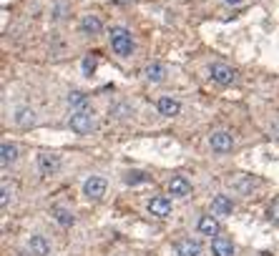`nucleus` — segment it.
I'll return each mask as SVG.
<instances>
[{
    "instance_id": "obj_18",
    "label": "nucleus",
    "mask_w": 279,
    "mask_h": 256,
    "mask_svg": "<svg viewBox=\"0 0 279 256\" xmlns=\"http://www.w3.org/2000/svg\"><path fill=\"white\" fill-rule=\"evenodd\" d=\"M13 121H16V126L28 128V126H33V123H36V111H33V108H28V106H23V108H18V111H16Z\"/></svg>"
},
{
    "instance_id": "obj_15",
    "label": "nucleus",
    "mask_w": 279,
    "mask_h": 256,
    "mask_svg": "<svg viewBox=\"0 0 279 256\" xmlns=\"http://www.w3.org/2000/svg\"><path fill=\"white\" fill-rule=\"evenodd\" d=\"M176 256H201V243L196 238H181L176 241Z\"/></svg>"
},
{
    "instance_id": "obj_7",
    "label": "nucleus",
    "mask_w": 279,
    "mask_h": 256,
    "mask_svg": "<svg viewBox=\"0 0 279 256\" xmlns=\"http://www.w3.org/2000/svg\"><path fill=\"white\" fill-rule=\"evenodd\" d=\"M58 168H61V156H56V153H41L38 156V171H41V176L51 178V176L58 173Z\"/></svg>"
},
{
    "instance_id": "obj_21",
    "label": "nucleus",
    "mask_w": 279,
    "mask_h": 256,
    "mask_svg": "<svg viewBox=\"0 0 279 256\" xmlns=\"http://www.w3.org/2000/svg\"><path fill=\"white\" fill-rule=\"evenodd\" d=\"M149 176L144 173V171H128L126 176H123V181L128 183V186H138V183H144Z\"/></svg>"
},
{
    "instance_id": "obj_8",
    "label": "nucleus",
    "mask_w": 279,
    "mask_h": 256,
    "mask_svg": "<svg viewBox=\"0 0 279 256\" xmlns=\"http://www.w3.org/2000/svg\"><path fill=\"white\" fill-rule=\"evenodd\" d=\"M149 213L151 216H156V218H166V216H171V198L169 196H154V198H149Z\"/></svg>"
},
{
    "instance_id": "obj_10",
    "label": "nucleus",
    "mask_w": 279,
    "mask_h": 256,
    "mask_svg": "<svg viewBox=\"0 0 279 256\" xmlns=\"http://www.w3.org/2000/svg\"><path fill=\"white\" fill-rule=\"evenodd\" d=\"M196 228H199V233H201V236H219V231H221V226H219V218H216V216H211V213H206V216H199V221H196Z\"/></svg>"
},
{
    "instance_id": "obj_1",
    "label": "nucleus",
    "mask_w": 279,
    "mask_h": 256,
    "mask_svg": "<svg viewBox=\"0 0 279 256\" xmlns=\"http://www.w3.org/2000/svg\"><path fill=\"white\" fill-rule=\"evenodd\" d=\"M108 43H111V48H113L121 58H128V56L133 53V38H131V33H128L123 26H113V28L108 31Z\"/></svg>"
},
{
    "instance_id": "obj_17",
    "label": "nucleus",
    "mask_w": 279,
    "mask_h": 256,
    "mask_svg": "<svg viewBox=\"0 0 279 256\" xmlns=\"http://www.w3.org/2000/svg\"><path fill=\"white\" fill-rule=\"evenodd\" d=\"M16 161H18V146L11 141H3L0 143V163H3V168H8Z\"/></svg>"
},
{
    "instance_id": "obj_26",
    "label": "nucleus",
    "mask_w": 279,
    "mask_h": 256,
    "mask_svg": "<svg viewBox=\"0 0 279 256\" xmlns=\"http://www.w3.org/2000/svg\"><path fill=\"white\" fill-rule=\"evenodd\" d=\"M269 216H271V221H274V223H279V198L269 206Z\"/></svg>"
},
{
    "instance_id": "obj_16",
    "label": "nucleus",
    "mask_w": 279,
    "mask_h": 256,
    "mask_svg": "<svg viewBox=\"0 0 279 256\" xmlns=\"http://www.w3.org/2000/svg\"><path fill=\"white\" fill-rule=\"evenodd\" d=\"M211 251H214V256H234V243L226 236H214L211 238Z\"/></svg>"
},
{
    "instance_id": "obj_22",
    "label": "nucleus",
    "mask_w": 279,
    "mask_h": 256,
    "mask_svg": "<svg viewBox=\"0 0 279 256\" xmlns=\"http://www.w3.org/2000/svg\"><path fill=\"white\" fill-rule=\"evenodd\" d=\"M0 193H3V196H0V206L8 208V203H11V198H13V188L8 186V181H3V186H0Z\"/></svg>"
},
{
    "instance_id": "obj_3",
    "label": "nucleus",
    "mask_w": 279,
    "mask_h": 256,
    "mask_svg": "<svg viewBox=\"0 0 279 256\" xmlns=\"http://www.w3.org/2000/svg\"><path fill=\"white\" fill-rule=\"evenodd\" d=\"M106 188H108V181H106L103 176H91V178L83 181V196H86V198L98 201V198H103Z\"/></svg>"
},
{
    "instance_id": "obj_4",
    "label": "nucleus",
    "mask_w": 279,
    "mask_h": 256,
    "mask_svg": "<svg viewBox=\"0 0 279 256\" xmlns=\"http://www.w3.org/2000/svg\"><path fill=\"white\" fill-rule=\"evenodd\" d=\"M209 146L214 153H229L234 148V136L229 131H214L209 136Z\"/></svg>"
},
{
    "instance_id": "obj_9",
    "label": "nucleus",
    "mask_w": 279,
    "mask_h": 256,
    "mask_svg": "<svg viewBox=\"0 0 279 256\" xmlns=\"http://www.w3.org/2000/svg\"><path fill=\"white\" fill-rule=\"evenodd\" d=\"M156 108H159V113L166 116V118H174V116L181 113V103H179L174 96H161V98L156 101Z\"/></svg>"
},
{
    "instance_id": "obj_25",
    "label": "nucleus",
    "mask_w": 279,
    "mask_h": 256,
    "mask_svg": "<svg viewBox=\"0 0 279 256\" xmlns=\"http://www.w3.org/2000/svg\"><path fill=\"white\" fill-rule=\"evenodd\" d=\"M234 186H236L239 191H251V186H254V181H249V178H244V176H239V178H234Z\"/></svg>"
},
{
    "instance_id": "obj_14",
    "label": "nucleus",
    "mask_w": 279,
    "mask_h": 256,
    "mask_svg": "<svg viewBox=\"0 0 279 256\" xmlns=\"http://www.w3.org/2000/svg\"><path fill=\"white\" fill-rule=\"evenodd\" d=\"M51 216H53V218H56V223H58V226H63V228H71V226L76 223L73 211H71V208H66V206H51Z\"/></svg>"
},
{
    "instance_id": "obj_2",
    "label": "nucleus",
    "mask_w": 279,
    "mask_h": 256,
    "mask_svg": "<svg viewBox=\"0 0 279 256\" xmlns=\"http://www.w3.org/2000/svg\"><path fill=\"white\" fill-rule=\"evenodd\" d=\"M68 126L71 131H76L78 136H86L96 128V116L91 108H83V111H73V116L68 118Z\"/></svg>"
},
{
    "instance_id": "obj_5",
    "label": "nucleus",
    "mask_w": 279,
    "mask_h": 256,
    "mask_svg": "<svg viewBox=\"0 0 279 256\" xmlns=\"http://www.w3.org/2000/svg\"><path fill=\"white\" fill-rule=\"evenodd\" d=\"M26 246H28L31 256H51V251H53L48 236H43V233H31L28 241H26Z\"/></svg>"
},
{
    "instance_id": "obj_27",
    "label": "nucleus",
    "mask_w": 279,
    "mask_h": 256,
    "mask_svg": "<svg viewBox=\"0 0 279 256\" xmlns=\"http://www.w3.org/2000/svg\"><path fill=\"white\" fill-rule=\"evenodd\" d=\"M224 3H226V6H239L241 0H224Z\"/></svg>"
},
{
    "instance_id": "obj_20",
    "label": "nucleus",
    "mask_w": 279,
    "mask_h": 256,
    "mask_svg": "<svg viewBox=\"0 0 279 256\" xmlns=\"http://www.w3.org/2000/svg\"><path fill=\"white\" fill-rule=\"evenodd\" d=\"M68 106L73 111H83V108H88V96L83 91H71L68 93Z\"/></svg>"
},
{
    "instance_id": "obj_12",
    "label": "nucleus",
    "mask_w": 279,
    "mask_h": 256,
    "mask_svg": "<svg viewBox=\"0 0 279 256\" xmlns=\"http://www.w3.org/2000/svg\"><path fill=\"white\" fill-rule=\"evenodd\" d=\"M169 193L176 196V198H186V196H191V183L184 176H174L169 181Z\"/></svg>"
},
{
    "instance_id": "obj_23",
    "label": "nucleus",
    "mask_w": 279,
    "mask_h": 256,
    "mask_svg": "<svg viewBox=\"0 0 279 256\" xmlns=\"http://www.w3.org/2000/svg\"><path fill=\"white\" fill-rule=\"evenodd\" d=\"M81 66H83V73H86V76H91V73L96 71V56H86Z\"/></svg>"
},
{
    "instance_id": "obj_19",
    "label": "nucleus",
    "mask_w": 279,
    "mask_h": 256,
    "mask_svg": "<svg viewBox=\"0 0 279 256\" xmlns=\"http://www.w3.org/2000/svg\"><path fill=\"white\" fill-rule=\"evenodd\" d=\"M144 76H146V81H151V83H161V81L166 78V68H164L161 63H149V66L144 68Z\"/></svg>"
},
{
    "instance_id": "obj_13",
    "label": "nucleus",
    "mask_w": 279,
    "mask_h": 256,
    "mask_svg": "<svg viewBox=\"0 0 279 256\" xmlns=\"http://www.w3.org/2000/svg\"><path fill=\"white\" fill-rule=\"evenodd\" d=\"M231 211H234V203H231L229 196L219 193V196L211 198V213L214 216H231Z\"/></svg>"
},
{
    "instance_id": "obj_6",
    "label": "nucleus",
    "mask_w": 279,
    "mask_h": 256,
    "mask_svg": "<svg viewBox=\"0 0 279 256\" xmlns=\"http://www.w3.org/2000/svg\"><path fill=\"white\" fill-rule=\"evenodd\" d=\"M209 76H211V81H216L219 86H231V83L236 81V73H234V68H229L226 63H211V68H209Z\"/></svg>"
},
{
    "instance_id": "obj_24",
    "label": "nucleus",
    "mask_w": 279,
    "mask_h": 256,
    "mask_svg": "<svg viewBox=\"0 0 279 256\" xmlns=\"http://www.w3.org/2000/svg\"><path fill=\"white\" fill-rule=\"evenodd\" d=\"M111 116H116V118H126V116H131V108L123 106V103H121V106H113V108H111Z\"/></svg>"
},
{
    "instance_id": "obj_11",
    "label": "nucleus",
    "mask_w": 279,
    "mask_h": 256,
    "mask_svg": "<svg viewBox=\"0 0 279 256\" xmlns=\"http://www.w3.org/2000/svg\"><path fill=\"white\" fill-rule=\"evenodd\" d=\"M78 28H81V33H86V36H101V31H103V23H101V18L98 16H83L81 18V23H78Z\"/></svg>"
}]
</instances>
